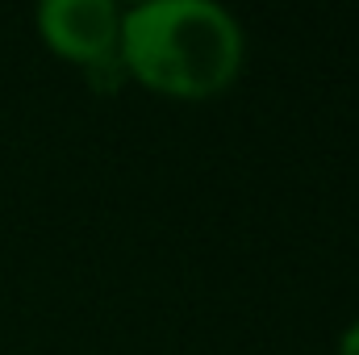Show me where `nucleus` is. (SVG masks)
Listing matches in <instances>:
<instances>
[{
	"mask_svg": "<svg viewBox=\"0 0 359 355\" xmlns=\"http://www.w3.org/2000/svg\"><path fill=\"white\" fill-rule=\"evenodd\" d=\"M38 34L55 55L92 72L117 59L121 8L113 0H46L38 4Z\"/></svg>",
	"mask_w": 359,
	"mask_h": 355,
	"instance_id": "nucleus-2",
	"label": "nucleus"
},
{
	"mask_svg": "<svg viewBox=\"0 0 359 355\" xmlns=\"http://www.w3.org/2000/svg\"><path fill=\"white\" fill-rule=\"evenodd\" d=\"M243 29L213 0H147L121 13L117 63L172 100H209L243 72Z\"/></svg>",
	"mask_w": 359,
	"mask_h": 355,
	"instance_id": "nucleus-1",
	"label": "nucleus"
},
{
	"mask_svg": "<svg viewBox=\"0 0 359 355\" xmlns=\"http://www.w3.org/2000/svg\"><path fill=\"white\" fill-rule=\"evenodd\" d=\"M339 355H359V322L343 330V339H339Z\"/></svg>",
	"mask_w": 359,
	"mask_h": 355,
	"instance_id": "nucleus-3",
	"label": "nucleus"
}]
</instances>
